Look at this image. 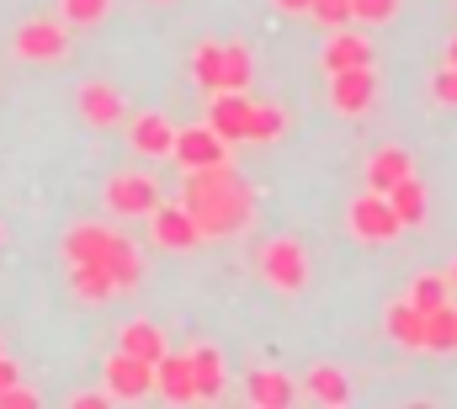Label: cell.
<instances>
[{
    "label": "cell",
    "mask_w": 457,
    "mask_h": 409,
    "mask_svg": "<svg viewBox=\"0 0 457 409\" xmlns=\"http://www.w3.org/2000/svg\"><path fill=\"white\" fill-rule=\"evenodd\" d=\"M447 64H457V38L447 43Z\"/></svg>",
    "instance_id": "obj_38"
},
{
    "label": "cell",
    "mask_w": 457,
    "mask_h": 409,
    "mask_svg": "<svg viewBox=\"0 0 457 409\" xmlns=\"http://www.w3.org/2000/svg\"><path fill=\"white\" fill-rule=\"evenodd\" d=\"M192 75H197L203 91H219L224 86V43H203L192 54Z\"/></svg>",
    "instance_id": "obj_27"
},
{
    "label": "cell",
    "mask_w": 457,
    "mask_h": 409,
    "mask_svg": "<svg viewBox=\"0 0 457 409\" xmlns=\"http://www.w3.org/2000/svg\"><path fill=\"white\" fill-rule=\"evenodd\" d=\"M447 288H453L447 277H436V271H420V277L410 282V304L420 308V313H431V308L447 304Z\"/></svg>",
    "instance_id": "obj_29"
},
{
    "label": "cell",
    "mask_w": 457,
    "mask_h": 409,
    "mask_svg": "<svg viewBox=\"0 0 457 409\" xmlns=\"http://www.w3.org/2000/svg\"><path fill=\"white\" fill-rule=\"evenodd\" d=\"M75 106H80V117L91 122V128H117L122 122V91L117 86H107V80H86L80 86V96H75Z\"/></svg>",
    "instance_id": "obj_13"
},
{
    "label": "cell",
    "mask_w": 457,
    "mask_h": 409,
    "mask_svg": "<svg viewBox=\"0 0 457 409\" xmlns=\"http://www.w3.org/2000/svg\"><path fill=\"white\" fill-rule=\"evenodd\" d=\"M117 351H128V356H138V362H160V356H165V330L149 324V319H128L122 335H117Z\"/></svg>",
    "instance_id": "obj_19"
},
{
    "label": "cell",
    "mask_w": 457,
    "mask_h": 409,
    "mask_svg": "<svg viewBox=\"0 0 457 409\" xmlns=\"http://www.w3.org/2000/svg\"><path fill=\"white\" fill-rule=\"evenodd\" d=\"M128 138H133V149L149 154V160H170V149H176V128H170L165 112H138L133 128H128Z\"/></svg>",
    "instance_id": "obj_14"
},
{
    "label": "cell",
    "mask_w": 457,
    "mask_h": 409,
    "mask_svg": "<svg viewBox=\"0 0 457 409\" xmlns=\"http://www.w3.org/2000/svg\"><path fill=\"white\" fill-rule=\"evenodd\" d=\"M309 16H314L325 32H336V27L351 21V0H314V5H309Z\"/></svg>",
    "instance_id": "obj_32"
},
{
    "label": "cell",
    "mask_w": 457,
    "mask_h": 409,
    "mask_svg": "<svg viewBox=\"0 0 457 409\" xmlns=\"http://www.w3.org/2000/svg\"><path fill=\"white\" fill-rule=\"evenodd\" d=\"M309 5H314V0H277V11H293V16H298V11H309Z\"/></svg>",
    "instance_id": "obj_37"
},
{
    "label": "cell",
    "mask_w": 457,
    "mask_h": 409,
    "mask_svg": "<svg viewBox=\"0 0 457 409\" xmlns=\"http://www.w3.org/2000/svg\"><path fill=\"white\" fill-rule=\"evenodd\" d=\"M447 282H453V288H457V261H453V271H447Z\"/></svg>",
    "instance_id": "obj_39"
},
{
    "label": "cell",
    "mask_w": 457,
    "mask_h": 409,
    "mask_svg": "<svg viewBox=\"0 0 457 409\" xmlns=\"http://www.w3.org/2000/svg\"><path fill=\"white\" fill-rule=\"evenodd\" d=\"M410 176V154L399 149V144H388V149H378L372 160H367V192H388V187H399Z\"/></svg>",
    "instance_id": "obj_21"
},
{
    "label": "cell",
    "mask_w": 457,
    "mask_h": 409,
    "mask_svg": "<svg viewBox=\"0 0 457 409\" xmlns=\"http://www.w3.org/2000/svg\"><path fill=\"white\" fill-rule=\"evenodd\" d=\"M149 234H154L160 250H197L203 245V229H197V218L187 207H154L149 213Z\"/></svg>",
    "instance_id": "obj_9"
},
{
    "label": "cell",
    "mask_w": 457,
    "mask_h": 409,
    "mask_svg": "<svg viewBox=\"0 0 457 409\" xmlns=\"http://www.w3.org/2000/svg\"><path fill=\"white\" fill-rule=\"evenodd\" d=\"M261 277H266L277 293H303V288H309V250H303L293 234L266 239V250H261Z\"/></svg>",
    "instance_id": "obj_2"
},
{
    "label": "cell",
    "mask_w": 457,
    "mask_h": 409,
    "mask_svg": "<svg viewBox=\"0 0 457 409\" xmlns=\"http://www.w3.org/2000/svg\"><path fill=\"white\" fill-rule=\"evenodd\" d=\"M208 128L224 144H245V133H250V96L245 91H219L213 106H208Z\"/></svg>",
    "instance_id": "obj_11"
},
{
    "label": "cell",
    "mask_w": 457,
    "mask_h": 409,
    "mask_svg": "<svg viewBox=\"0 0 457 409\" xmlns=\"http://www.w3.org/2000/svg\"><path fill=\"white\" fill-rule=\"evenodd\" d=\"M399 16V0H351V21H367V27H388Z\"/></svg>",
    "instance_id": "obj_31"
},
{
    "label": "cell",
    "mask_w": 457,
    "mask_h": 409,
    "mask_svg": "<svg viewBox=\"0 0 457 409\" xmlns=\"http://www.w3.org/2000/svg\"><path fill=\"white\" fill-rule=\"evenodd\" d=\"M0 409H37V394L21 388V383H11V388L0 394Z\"/></svg>",
    "instance_id": "obj_34"
},
{
    "label": "cell",
    "mask_w": 457,
    "mask_h": 409,
    "mask_svg": "<svg viewBox=\"0 0 457 409\" xmlns=\"http://www.w3.org/2000/svg\"><path fill=\"white\" fill-rule=\"evenodd\" d=\"M372 102H378V75H372V64H367V70H336V75H330V106H336V112L361 117Z\"/></svg>",
    "instance_id": "obj_8"
},
{
    "label": "cell",
    "mask_w": 457,
    "mask_h": 409,
    "mask_svg": "<svg viewBox=\"0 0 457 409\" xmlns=\"http://www.w3.org/2000/svg\"><path fill=\"white\" fill-rule=\"evenodd\" d=\"M0 245H5V223H0Z\"/></svg>",
    "instance_id": "obj_40"
},
{
    "label": "cell",
    "mask_w": 457,
    "mask_h": 409,
    "mask_svg": "<svg viewBox=\"0 0 457 409\" xmlns=\"http://www.w3.org/2000/svg\"><path fill=\"white\" fill-rule=\"evenodd\" d=\"M107 207L117 218H149L160 207V181L144 176V171H117L107 181Z\"/></svg>",
    "instance_id": "obj_4"
},
{
    "label": "cell",
    "mask_w": 457,
    "mask_h": 409,
    "mask_svg": "<svg viewBox=\"0 0 457 409\" xmlns=\"http://www.w3.org/2000/svg\"><path fill=\"white\" fill-rule=\"evenodd\" d=\"M372 64V43L361 38V32H330V43H325V70L336 75V70H367Z\"/></svg>",
    "instance_id": "obj_20"
},
{
    "label": "cell",
    "mask_w": 457,
    "mask_h": 409,
    "mask_svg": "<svg viewBox=\"0 0 457 409\" xmlns=\"http://www.w3.org/2000/svg\"><path fill=\"white\" fill-rule=\"evenodd\" d=\"M154 394H160V399H170V405H192V399H197L192 356H176V351H165V356L154 362Z\"/></svg>",
    "instance_id": "obj_12"
},
{
    "label": "cell",
    "mask_w": 457,
    "mask_h": 409,
    "mask_svg": "<svg viewBox=\"0 0 457 409\" xmlns=\"http://www.w3.org/2000/svg\"><path fill=\"white\" fill-rule=\"evenodd\" d=\"M192 356V378H197V399H224L228 388V367H224V351L219 346H197V351H187Z\"/></svg>",
    "instance_id": "obj_16"
},
{
    "label": "cell",
    "mask_w": 457,
    "mask_h": 409,
    "mask_svg": "<svg viewBox=\"0 0 457 409\" xmlns=\"http://www.w3.org/2000/svg\"><path fill=\"white\" fill-rule=\"evenodd\" d=\"M383 330H388L394 346H404V351H426V313L410 304V298H404V304H388Z\"/></svg>",
    "instance_id": "obj_17"
},
{
    "label": "cell",
    "mask_w": 457,
    "mask_h": 409,
    "mask_svg": "<svg viewBox=\"0 0 457 409\" xmlns=\"http://www.w3.org/2000/svg\"><path fill=\"white\" fill-rule=\"evenodd\" d=\"M107 394L112 399H144V394H154V362H138L128 351H112L107 356Z\"/></svg>",
    "instance_id": "obj_7"
},
{
    "label": "cell",
    "mask_w": 457,
    "mask_h": 409,
    "mask_svg": "<svg viewBox=\"0 0 457 409\" xmlns=\"http://www.w3.org/2000/svg\"><path fill=\"white\" fill-rule=\"evenodd\" d=\"M309 399H320V405H330V409H341V405H351V383H345V372L341 367H314L309 372Z\"/></svg>",
    "instance_id": "obj_23"
},
{
    "label": "cell",
    "mask_w": 457,
    "mask_h": 409,
    "mask_svg": "<svg viewBox=\"0 0 457 409\" xmlns=\"http://www.w3.org/2000/svg\"><path fill=\"white\" fill-rule=\"evenodd\" d=\"M399 213L388 207L383 192H367V197H356L351 203V234L356 239H367V245H388V239H399Z\"/></svg>",
    "instance_id": "obj_5"
},
{
    "label": "cell",
    "mask_w": 457,
    "mask_h": 409,
    "mask_svg": "<svg viewBox=\"0 0 457 409\" xmlns=\"http://www.w3.org/2000/svg\"><path fill=\"white\" fill-rule=\"evenodd\" d=\"M11 383H21V367H16V362H11V356L0 351V394H5Z\"/></svg>",
    "instance_id": "obj_35"
},
{
    "label": "cell",
    "mask_w": 457,
    "mask_h": 409,
    "mask_svg": "<svg viewBox=\"0 0 457 409\" xmlns=\"http://www.w3.org/2000/svg\"><path fill=\"white\" fill-rule=\"evenodd\" d=\"M11 54H16V59H27V64H59V59L70 54V27H64V21H54V16H32V21H21V27H16Z\"/></svg>",
    "instance_id": "obj_3"
},
{
    "label": "cell",
    "mask_w": 457,
    "mask_h": 409,
    "mask_svg": "<svg viewBox=\"0 0 457 409\" xmlns=\"http://www.w3.org/2000/svg\"><path fill=\"white\" fill-rule=\"evenodd\" d=\"M112 405V394H75L70 399V409H107Z\"/></svg>",
    "instance_id": "obj_36"
},
{
    "label": "cell",
    "mask_w": 457,
    "mask_h": 409,
    "mask_svg": "<svg viewBox=\"0 0 457 409\" xmlns=\"http://www.w3.org/2000/svg\"><path fill=\"white\" fill-rule=\"evenodd\" d=\"M112 11V0H59V21L64 27H102Z\"/></svg>",
    "instance_id": "obj_28"
},
{
    "label": "cell",
    "mask_w": 457,
    "mask_h": 409,
    "mask_svg": "<svg viewBox=\"0 0 457 409\" xmlns=\"http://www.w3.org/2000/svg\"><path fill=\"white\" fill-rule=\"evenodd\" d=\"M282 128H287V112L277 102H250V133H245V144H271V138H282Z\"/></svg>",
    "instance_id": "obj_24"
},
{
    "label": "cell",
    "mask_w": 457,
    "mask_h": 409,
    "mask_svg": "<svg viewBox=\"0 0 457 409\" xmlns=\"http://www.w3.org/2000/svg\"><path fill=\"white\" fill-rule=\"evenodd\" d=\"M70 288H75V298H86V304H107L117 293L112 277H107V266H70Z\"/></svg>",
    "instance_id": "obj_25"
},
{
    "label": "cell",
    "mask_w": 457,
    "mask_h": 409,
    "mask_svg": "<svg viewBox=\"0 0 457 409\" xmlns=\"http://www.w3.org/2000/svg\"><path fill=\"white\" fill-rule=\"evenodd\" d=\"M431 96H436L442 106H457V64L436 70V80H431Z\"/></svg>",
    "instance_id": "obj_33"
},
{
    "label": "cell",
    "mask_w": 457,
    "mask_h": 409,
    "mask_svg": "<svg viewBox=\"0 0 457 409\" xmlns=\"http://www.w3.org/2000/svg\"><path fill=\"white\" fill-rule=\"evenodd\" d=\"M112 239H117V229H107V223H75L64 234V261L70 266H107Z\"/></svg>",
    "instance_id": "obj_10"
},
{
    "label": "cell",
    "mask_w": 457,
    "mask_h": 409,
    "mask_svg": "<svg viewBox=\"0 0 457 409\" xmlns=\"http://www.w3.org/2000/svg\"><path fill=\"white\" fill-rule=\"evenodd\" d=\"M426 351H457V308L453 304L426 313Z\"/></svg>",
    "instance_id": "obj_26"
},
{
    "label": "cell",
    "mask_w": 457,
    "mask_h": 409,
    "mask_svg": "<svg viewBox=\"0 0 457 409\" xmlns=\"http://www.w3.org/2000/svg\"><path fill=\"white\" fill-rule=\"evenodd\" d=\"M219 91H250V48L224 43V86Z\"/></svg>",
    "instance_id": "obj_30"
},
{
    "label": "cell",
    "mask_w": 457,
    "mask_h": 409,
    "mask_svg": "<svg viewBox=\"0 0 457 409\" xmlns=\"http://www.w3.org/2000/svg\"><path fill=\"white\" fill-rule=\"evenodd\" d=\"M170 160H176L181 171H208V165H224L228 160V144L208 128V122H197V128H176V149H170Z\"/></svg>",
    "instance_id": "obj_6"
},
{
    "label": "cell",
    "mask_w": 457,
    "mask_h": 409,
    "mask_svg": "<svg viewBox=\"0 0 457 409\" xmlns=\"http://www.w3.org/2000/svg\"><path fill=\"white\" fill-rule=\"evenodd\" d=\"M245 399L255 409H287L298 399V388H293V378L287 372H277V367H261V372H250L245 378Z\"/></svg>",
    "instance_id": "obj_15"
},
{
    "label": "cell",
    "mask_w": 457,
    "mask_h": 409,
    "mask_svg": "<svg viewBox=\"0 0 457 409\" xmlns=\"http://www.w3.org/2000/svg\"><path fill=\"white\" fill-rule=\"evenodd\" d=\"M383 197H388V207L399 213V223H404V229H410V223H426V187H420L415 176H404V181H399V187H388Z\"/></svg>",
    "instance_id": "obj_22"
},
{
    "label": "cell",
    "mask_w": 457,
    "mask_h": 409,
    "mask_svg": "<svg viewBox=\"0 0 457 409\" xmlns=\"http://www.w3.org/2000/svg\"><path fill=\"white\" fill-rule=\"evenodd\" d=\"M181 207L197 218L203 239H228L239 234L250 218H255V197H250V181H239L224 165H208V171H187V187H181Z\"/></svg>",
    "instance_id": "obj_1"
},
{
    "label": "cell",
    "mask_w": 457,
    "mask_h": 409,
    "mask_svg": "<svg viewBox=\"0 0 457 409\" xmlns=\"http://www.w3.org/2000/svg\"><path fill=\"white\" fill-rule=\"evenodd\" d=\"M107 277H112L117 293H133V288L144 282V255H138V245H133L128 234H117L112 250H107Z\"/></svg>",
    "instance_id": "obj_18"
}]
</instances>
